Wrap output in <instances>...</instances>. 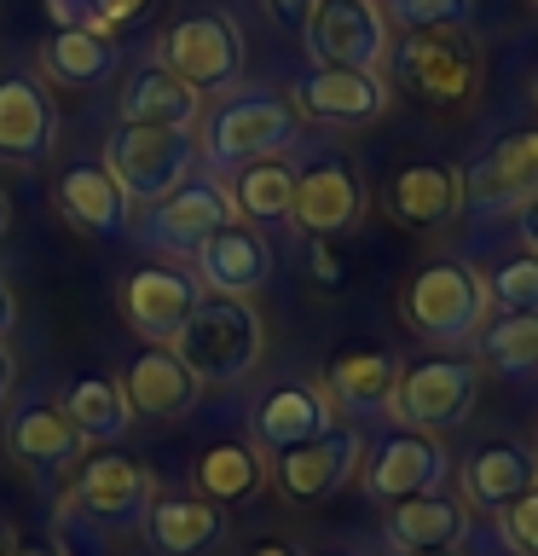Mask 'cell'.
<instances>
[{
  "mask_svg": "<svg viewBox=\"0 0 538 556\" xmlns=\"http://www.w3.org/2000/svg\"><path fill=\"white\" fill-rule=\"evenodd\" d=\"M121 400H128V412L145 417V424H174V417H185L203 400V382L174 348H145V354L121 371Z\"/></svg>",
  "mask_w": 538,
  "mask_h": 556,
  "instance_id": "d6986e66",
  "label": "cell"
},
{
  "mask_svg": "<svg viewBox=\"0 0 538 556\" xmlns=\"http://www.w3.org/2000/svg\"><path fill=\"white\" fill-rule=\"evenodd\" d=\"M116 70V35L104 24H69L41 47L47 87H99Z\"/></svg>",
  "mask_w": 538,
  "mask_h": 556,
  "instance_id": "4316f807",
  "label": "cell"
},
{
  "mask_svg": "<svg viewBox=\"0 0 538 556\" xmlns=\"http://www.w3.org/2000/svg\"><path fill=\"white\" fill-rule=\"evenodd\" d=\"M463 208V168L451 163H411L394 174L388 186V215L399 226H446Z\"/></svg>",
  "mask_w": 538,
  "mask_h": 556,
  "instance_id": "d4e9b609",
  "label": "cell"
},
{
  "mask_svg": "<svg viewBox=\"0 0 538 556\" xmlns=\"http://www.w3.org/2000/svg\"><path fill=\"white\" fill-rule=\"evenodd\" d=\"M336 556H347V551H336Z\"/></svg>",
  "mask_w": 538,
  "mask_h": 556,
  "instance_id": "f907efd6",
  "label": "cell"
},
{
  "mask_svg": "<svg viewBox=\"0 0 538 556\" xmlns=\"http://www.w3.org/2000/svg\"><path fill=\"white\" fill-rule=\"evenodd\" d=\"M116 116L128 128H185L197 134L203 122V93H191L180 76H168L163 64H139L116 93Z\"/></svg>",
  "mask_w": 538,
  "mask_h": 556,
  "instance_id": "7402d4cb",
  "label": "cell"
},
{
  "mask_svg": "<svg viewBox=\"0 0 538 556\" xmlns=\"http://www.w3.org/2000/svg\"><path fill=\"white\" fill-rule=\"evenodd\" d=\"M52 198H59V215L76 226V232H93V238H128L133 232L128 191H121L116 174L104 163H93V156L69 163L59 174V186H52Z\"/></svg>",
  "mask_w": 538,
  "mask_h": 556,
  "instance_id": "ac0fdd59",
  "label": "cell"
},
{
  "mask_svg": "<svg viewBox=\"0 0 538 556\" xmlns=\"http://www.w3.org/2000/svg\"><path fill=\"white\" fill-rule=\"evenodd\" d=\"M99 163L116 174V186L128 191L133 208H151L197 174V134H185V128H128V122H116V134L104 139Z\"/></svg>",
  "mask_w": 538,
  "mask_h": 556,
  "instance_id": "277c9868",
  "label": "cell"
},
{
  "mask_svg": "<svg viewBox=\"0 0 538 556\" xmlns=\"http://www.w3.org/2000/svg\"><path fill=\"white\" fill-rule=\"evenodd\" d=\"M151 504H156V476L139 458H128V452H93V458H81L69 510L87 528L133 533V528H145Z\"/></svg>",
  "mask_w": 538,
  "mask_h": 556,
  "instance_id": "ba28073f",
  "label": "cell"
},
{
  "mask_svg": "<svg viewBox=\"0 0 538 556\" xmlns=\"http://www.w3.org/2000/svg\"><path fill=\"white\" fill-rule=\"evenodd\" d=\"M359 458H364V434L347 429V424H330L324 434H312V441L278 452L267 469H272L278 493L290 504H324L330 493H342V486L354 481Z\"/></svg>",
  "mask_w": 538,
  "mask_h": 556,
  "instance_id": "4fadbf2b",
  "label": "cell"
},
{
  "mask_svg": "<svg viewBox=\"0 0 538 556\" xmlns=\"http://www.w3.org/2000/svg\"><path fill=\"white\" fill-rule=\"evenodd\" d=\"M59 146V104L47 81L35 76H0V163L35 168Z\"/></svg>",
  "mask_w": 538,
  "mask_h": 556,
  "instance_id": "e0dca14e",
  "label": "cell"
},
{
  "mask_svg": "<svg viewBox=\"0 0 538 556\" xmlns=\"http://www.w3.org/2000/svg\"><path fill=\"white\" fill-rule=\"evenodd\" d=\"M475 348L486 365L510 377H538V313H492L475 330Z\"/></svg>",
  "mask_w": 538,
  "mask_h": 556,
  "instance_id": "d6a6232c",
  "label": "cell"
},
{
  "mask_svg": "<svg viewBox=\"0 0 538 556\" xmlns=\"http://www.w3.org/2000/svg\"><path fill=\"white\" fill-rule=\"evenodd\" d=\"M232 208L243 226H284L295 203V168L284 156H260V163L232 168Z\"/></svg>",
  "mask_w": 538,
  "mask_h": 556,
  "instance_id": "f546056e",
  "label": "cell"
},
{
  "mask_svg": "<svg viewBox=\"0 0 538 556\" xmlns=\"http://www.w3.org/2000/svg\"><path fill=\"white\" fill-rule=\"evenodd\" d=\"M475 400H481V365L469 354H440V359L399 365L388 412L406 429L440 434V429H458L463 417L475 412Z\"/></svg>",
  "mask_w": 538,
  "mask_h": 556,
  "instance_id": "8992f818",
  "label": "cell"
},
{
  "mask_svg": "<svg viewBox=\"0 0 538 556\" xmlns=\"http://www.w3.org/2000/svg\"><path fill=\"white\" fill-rule=\"evenodd\" d=\"M399 313L417 337L440 342V348H463L475 342V330L486 325V273H475L469 261H428L423 273L399 295Z\"/></svg>",
  "mask_w": 538,
  "mask_h": 556,
  "instance_id": "3957f363",
  "label": "cell"
},
{
  "mask_svg": "<svg viewBox=\"0 0 538 556\" xmlns=\"http://www.w3.org/2000/svg\"><path fill=\"white\" fill-rule=\"evenodd\" d=\"M17 551V528H12V521H0V556H12Z\"/></svg>",
  "mask_w": 538,
  "mask_h": 556,
  "instance_id": "bcb514c9",
  "label": "cell"
},
{
  "mask_svg": "<svg viewBox=\"0 0 538 556\" xmlns=\"http://www.w3.org/2000/svg\"><path fill=\"white\" fill-rule=\"evenodd\" d=\"M12 556H64L59 545H47V539H35V545H17Z\"/></svg>",
  "mask_w": 538,
  "mask_h": 556,
  "instance_id": "ee69618b",
  "label": "cell"
},
{
  "mask_svg": "<svg viewBox=\"0 0 538 556\" xmlns=\"http://www.w3.org/2000/svg\"><path fill=\"white\" fill-rule=\"evenodd\" d=\"M243 556H302V551H295L290 539H260V545H249Z\"/></svg>",
  "mask_w": 538,
  "mask_h": 556,
  "instance_id": "60d3db41",
  "label": "cell"
},
{
  "mask_svg": "<svg viewBox=\"0 0 538 556\" xmlns=\"http://www.w3.org/2000/svg\"><path fill=\"white\" fill-rule=\"evenodd\" d=\"M7 452L29 469H64L87 458V434L64 417V406L52 400H24L7 417Z\"/></svg>",
  "mask_w": 538,
  "mask_h": 556,
  "instance_id": "603a6c76",
  "label": "cell"
},
{
  "mask_svg": "<svg viewBox=\"0 0 538 556\" xmlns=\"http://www.w3.org/2000/svg\"><path fill=\"white\" fill-rule=\"evenodd\" d=\"M295 139H302V111L290 93H272V87H243L197 122V156L215 174H232L260 156H284Z\"/></svg>",
  "mask_w": 538,
  "mask_h": 556,
  "instance_id": "6da1fadb",
  "label": "cell"
},
{
  "mask_svg": "<svg viewBox=\"0 0 538 556\" xmlns=\"http://www.w3.org/2000/svg\"><path fill=\"white\" fill-rule=\"evenodd\" d=\"M151 0H93V24L116 29V24H133V17H145Z\"/></svg>",
  "mask_w": 538,
  "mask_h": 556,
  "instance_id": "8d00e7d4",
  "label": "cell"
},
{
  "mask_svg": "<svg viewBox=\"0 0 538 556\" xmlns=\"http://www.w3.org/2000/svg\"><path fill=\"white\" fill-rule=\"evenodd\" d=\"M521 232H527V250H538V198L521 208Z\"/></svg>",
  "mask_w": 538,
  "mask_h": 556,
  "instance_id": "7bdbcfd3",
  "label": "cell"
},
{
  "mask_svg": "<svg viewBox=\"0 0 538 556\" xmlns=\"http://www.w3.org/2000/svg\"><path fill=\"white\" fill-rule=\"evenodd\" d=\"M41 7L52 12V24L69 29V24H93V0H41Z\"/></svg>",
  "mask_w": 538,
  "mask_h": 556,
  "instance_id": "74e56055",
  "label": "cell"
},
{
  "mask_svg": "<svg viewBox=\"0 0 538 556\" xmlns=\"http://www.w3.org/2000/svg\"><path fill=\"white\" fill-rule=\"evenodd\" d=\"M238 220L232 208V191H226V180H215V174H191V180L180 191H168L163 203H151V215L139 220V238L151 243V250L163 255H197L215 232H226V226Z\"/></svg>",
  "mask_w": 538,
  "mask_h": 556,
  "instance_id": "30bf717a",
  "label": "cell"
},
{
  "mask_svg": "<svg viewBox=\"0 0 538 556\" xmlns=\"http://www.w3.org/2000/svg\"><path fill=\"white\" fill-rule=\"evenodd\" d=\"M486 302L498 313H538V250L503 255L492 273H486Z\"/></svg>",
  "mask_w": 538,
  "mask_h": 556,
  "instance_id": "836d02e7",
  "label": "cell"
},
{
  "mask_svg": "<svg viewBox=\"0 0 538 556\" xmlns=\"http://www.w3.org/2000/svg\"><path fill=\"white\" fill-rule=\"evenodd\" d=\"M307 7H312V0H267V12L278 17V24H302Z\"/></svg>",
  "mask_w": 538,
  "mask_h": 556,
  "instance_id": "f35d334b",
  "label": "cell"
},
{
  "mask_svg": "<svg viewBox=\"0 0 538 556\" xmlns=\"http://www.w3.org/2000/svg\"><path fill=\"white\" fill-rule=\"evenodd\" d=\"M394 382H399V359L382 354V348H347L330 365V394L347 412H388Z\"/></svg>",
  "mask_w": 538,
  "mask_h": 556,
  "instance_id": "4dcf8cb0",
  "label": "cell"
},
{
  "mask_svg": "<svg viewBox=\"0 0 538 556\" xmlns=\"http://www.w3.org/2000/svg\"><path fill=\"white\" fill-rule=\"evenodd\" d=\"M174 354L197 371V382H243L260 365V354H267V325H260L249 295H208L203 290V302L185 319Z\"/></svg>",
  "mask_w": 538,
  "mask_h": 556,
  "instance_id": "7a4b0ae2",
  "label": "cell"
},
{
  "mask_svg": "<svg viewBox=\"0 0 538 556\" xmlns=\"http://www.w3.org/2000/svg\"><path fill=\"white\" fill-rule=\"evenodd\" d=\"M510 551H521V556H538V481L527 486L521 498H510L498 510V528H492Z\"/></svg>",
  "mask_w": 538,
  "mask_h": 556,
  "instance_id": "d590c367",
  "label": "cell"
},
{
  "mask_svg": "<svg viewBox=\"0 0 538 556\" xmlns=\"http://www.w3.org/2000/svg\"><path fill=\"white\" fill-rule=\"evenodd\" d=\"M446 476H451V458L446 446L423 429H388L382 441L371 446V464H364V493L376 504H406V498H423V493H446Z\"/></svg>",
  "mask_w": 538,
  "mask_h": 556,
  "instance_id": "7c38bea8",
  "label": "cell"
},
{
  "mask_svg": "<svg viewBox=\"0 0 538 556\" xmlns=\"http://www.w3.org/2000/svg\"><path fill=\"white\" fill-rule=\"evenodd\" d=\"M17 325V295H12V285L0 278V342H7V330Z\"/></svg>",
  "mask_w": 538,
  "mask_h": 556,
  "instance_id": "ab89813d",
  "label": "cell"
},
{
  "mask_svg": "<svg viewBox=\"0 0 538 556\" xmlns=\"http://www.w3.org/2000/svg\"><path fill=\"white\" fill-rule=\"evenodd\" d=\"M145 539L156 556H203L226 539V510L197 493H156L151 516H145Z\"/></svg>",
  "mask_w": 538,
  "mask_h": 556,
  "instance_id": "cb8c5ba5",
  "label": "cell"
},
{
  "mask_svg": "<svg viewBox=\"0 0 538 556\" xmlns=\"http://www.w3.org/2000/svg\"><path fill=\"white\" fill-rule=\"evenodd\" d=\"M475 556H521V551H510V545H503V539H498V533H492V539H486V545H481V551H475Z\"/></svg>",
  "mask_w": 538,
  "mask_h": 556,
  "instance_id": "f6af8a7d",
  "label": "cell"
},
{
  "mask_svg": "<svg viewBox=\"0 0 538 556\" xmlns=\"http://www.w3.org/2000/svg\"><path fill=\"white\" fill-rule=\"evenodd\" d=\"M191 273H197V285L208 295H255L272 278V243L260 226L232 220L191 255Z\"/></svg>",
  "mask_w": 538,
  "mask_h": 556,
  "instance_id": "ffe728a7",
  "label": "cell"
},
{
  "mask_svg": "<svg viewBox=\"0 0 538 556\" xmlns=\"http://www.w3.org/2000/svg\"><path fill=\"white\" fill-rule=\"evenodd\" d=\"M156 64L180 76L191 93H220L243 70V29L226 12H185L156 41Z\"/></svg>",
  "mask_w": 538,
  "mask_h": 556,
  "instance_id": "52a82bcc",
  "label": "cell"
},
{
  "mask_svg": "<svg viewBox=\"0 0 538 556\" xmlns=\"http://www.w3.org/2000/svg\"><path fill=\"white\" fill-rule=\"evenodd\" d=\"M64 417L87 434V446L93 441H121L133 424V412H128V400H121V382L111 377H81V382H69L64 389Z\"/></svg>",
  "mask_w": 538,
  "mask_h": 556,
  "instance_id": "1f68e13d",
  "label": "cell"
},
{
  "mask_svg": "<svg viewBox=\"0 0 538 556\" xmlns=\"http://www.w3.org/2000/svg\"><path fill=\"white\" fill-rule=\"evenodd\" d=\"M533 93H538V81H533Z\"/></svg>",
  "mask_w": 538,
  "mask_h": 556,
  "instance_id": "681fc988",
  "label": "cell"
},
{
  "mask_svg": "<svg viewBox=\"0 0 538 556\" xmlns=\"http://www.w3.org/2000/svg\"><path fill=\"white\" fill-rule=\"evenodd\" d=\"M469 533V510L446 493H423L388 504V545L394 551H451Z\"/></svg>",
  "mask_w": 538,
  "mask_h": 556,
  "instance_id": "83f0119b",
  "label": "cell"
},
{
  "mask_svg": "<svg viewBox=\"0 0 538 556\" xmlns=\"http://www.w3.org/2000/svg\"><path fill=\"white\" fill-rule=\"evenodd\" d=\"M12 382H17V359L7 354V342H0V400L12 394Z\"/></svg>",
  "mask_w": 538,
  "mask_h": 556,
  "instance_id": "b9f144b4",
  "label": "cell"
},
{
  "mask_svg": "<svg viewBox=\"0 0 538 556\" xmlns=\"http://www.w3.org/2000/svg\"><path fill=\"white\" fill-rule=\"evenodd\" d=\"M302 47L319 70H382L394 29L376 0H312L302 17Z\"/></svg>",
  "mask_w": 538,
  "mask_h": 556,
  "instance_id": "5b68a950",
  "label": "cell"
},
{
  "mask_svg": "<svg viewBox=\"0 0 538 556\" xmlns=\"http://www.w3.org/2000/svg\"><path fill=\"white\" fill-rule=\"evenodd\" d=\"M388 59H394V76L428 104H469L486 76L481 47L469 29H423L406 47H394Z\"/></svg>",
  "mask_w": 538,
  "mask_h": 556,
  "instance_id": "9c48e42d",
  "label": "cell"
},
{
  "mask_svg": "<svg viewBox=\"0 0 538 556\" xmlns=\"http://www.w3.org/2000/svg\"><path fill=\"white\" fill-rule=\"evenodd\" d=\"M203 302V285L197 273H180V267H139L128 285H121V313H128V330L145 337L151 348H174L180 342L185 319L197 313Z\"/></svg>",
  "mask_w": 538,
  "mask_h": 556,
  "instance_id": "9a60e30c",
  "label": "cell"
},
{
  "mask_svg": "<svg viewBox=\"0 0 538 556\" xmlns=\"http://www.w3.org/2000/svg\"><path fill=\"white\" fill-rule=\"evenodd\" d=\"M7 226H12V208H7V198H0V238H7Z\"/></svg>",
  "mask_w": 538,
  "mask_h": 556,
  "instance_id": "7dc6e473",
  "label": "cell"
},
{
  "mask_svg": "<svg viewBox=\"0 0 538 556\" xmlns=\"http://www.w3.org/2000/svg\"><path fill=\"white\" fill-rule=\"evenodd\" d=\"M364 215V180L342 151L312 156L307 168H295V203H290V226L307 238H342L354 232Z\"/></svg>",
  "mask_w": 538,
  "mask_h": 556,
  "instance_id": "8fae6325",
  "label": "cell"
},
{
  "mask_svg": "<svg viewBox=\"0 0 538 556\" xmlns=\"http://www.w3.org/2000/svg\"><path fill=\"white\" fill-rule=\"evenodd\" d=\"M538 481V452L521 441H486L475 458L463 464V498L475 510H503Z\"/></svg>",
  "mask_w": 538,
  "mask_h": 556,
  "instance_id": "484cf974",
  "label": "cell"
},
{
  "mask_svg": "<svg viewBox=\"0 0 538 556\" xmlns=\"http://www.w3.org/2000/svg\"><path fill=\"white\" fill-rule=\"evenodd\" d=\"M388 81L382 70H319L307 64L295 76V111L324 122V128H371L388 111Z\"/></svg>",
  "mask_w": 538,
  "mask_h": 556,
  "instance_id": "2e32d148",
  "label": "cell"
},
{
  "mask_svg": "<svg viewBox=\"0 0 538 556\" xmlns=\"http://www.w3.org/2000/svg\"><path fill=\"white\" fill-rule=\"evenodd\" d=\"M538 198V128H515L492 139L463 168V203L475 215H510Z\"/></svg>",
  "mask_w": 538,
  "mask_h": 556,
  "instance_id": "5bb4252c",
  "label": "cell"
},
{
  "mask_svg": "<svg viewBox=\"0 0 538 556\" xmlns=\"http://www.w3.org/2000/svg\"><path fill=\"white\" fill-rule=\"evenodd\" d=\"M330 424H336V412H330V394L319 382H278V389H267L249 412L255 446L267 452V458L312 441V434H324Z\"/></svg>",
  "mask_w": 538,
  "mask_h": 556,
  "instance_id": "44dd1931",
  "label": "cell"
},
{
  "mask_svg": "<svg viewBox=\"0 0 538 556\" xmlns=\"http://www.w3.org/2000/svg\"><path fill=\"white\" fill-rule=\"evenodd\" d=\"M469 12H475V0H388V17H394V24H406L411 35H423V29H463Z\"/></svg>",
  "mask_w": 538,
  "mask_h": 556,
  "instance_id": "e575fe53",
  "label": "cell"
},
{
  "mask_svg": "<svg viewBox=\"0 0 538 556\" xmlns=\"http://www.w3.org/2000/svg\"><path fill=\"white\" fill-rule=\"evenodd\" d=\"M191 481H197V498L226 510V504H249L267 486V464H260V452L249 441H215L197 452Z\"/></svg>",
  "mask_w": 538,
  "mask_h": 556,
  "instance_id": "f1b7e54d",
  "label": "cell"
},
{
  "mask_svg": "<svg viewBox=\"0 0 538 556\" xmlns=\"http://www.w3.org/2000/svg\"><path fill=\"white\" fill-rule=\"evenodd\" d=\"M394 556H446V551H394Z\"/></svg>",
  "mask_w": 538,
  "mask_h": 556,
  "instance_id": "c3c4849f",
  "label": "cell"
}]
</instances>
